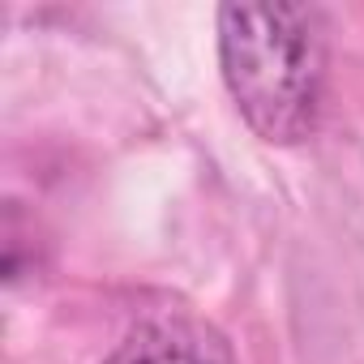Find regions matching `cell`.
Listing matches in <instances>:
<instances>
[{"mask_svg": "<svg viewBox=\"0 0 364 364\" xmlns=\"http://www.w3.org/2000/svg\"><path fill=\"white\" fill-rule=\"evenodd\" d=\"M223 82L249 129L291 146L317 129L326 86V26L309 5H223Z\"/></svg>", "mask_w": 364, "mask_h": 364, "instance_id": "obj_1", "label": "cell"}, {"mask_svg": "<svg viewBox=\"0 0 364 364\" xmlns=\"http://www.w3.org/2000/svg\"><path fill=\"white\" fill-rule=\"evenodd\" d=\"M103 364H236L228 338L193 317H150Z\"/></svg>", "mask_w": 364, "mask_h": 364, "instance_id": "obj_2", "label": "cell"}]
</instances>
